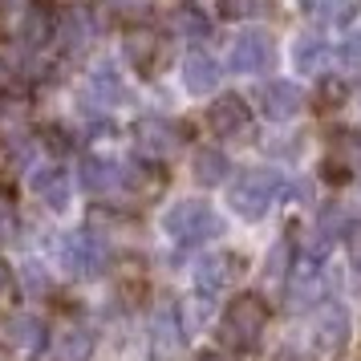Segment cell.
<instances>
[{
  "mask_svg": "<svg viewBox=\"0 0 361 361\" xmlns=\"http://www.w3.org/2000/svg\"><path fill=\"white\" fill-rule=\"evenodd\" d=\"M284 175L280 171H268V166H256V171H244L240 179L231 183V212L240 219H264L272 212V203L284 195Z\"/></svg>",
  "mask_w": 361,
  "mask_h": 361,
  "instance_id": "obj_1",
  "label": "cell"
},
{
  "mask_svg": "<svg viewBox=\"0 0 361 361\" xmlns=\"http://www.w3.org/2000/svg\"><path fill=\"white\" fill-rule=\"evenodd\" d=\"M163 231L175 240V244H203V240H212L224 231V219L215 215L212 203H199V199H183L175 203L171 212L163 215Z\"/></svg>",
  "mask_w": 361,
  "mask_h": 361,
  "instance_id": "obj_2",
  "label": "cell"
},
{
  "mask_svg": "<svg viewBox=\"0 0 361 361\" xmlns=\"http://www.w3.org/2000/svg\"><path fill=\"white\" fill-rule=\"evenodd\" d=\"M264 329H268V305L256 293L235 296L228 312H224V337L231 345H240V349H256Z\"/></svg>",
  "mask_w": 361,
  "mask_h": 361,
  "instance_id": "obj_3",
  "label": "cell"
},
{
  "mask_svg": "<svg viewBox=\"0 0 361 361\" xmlns=\"http://www.w3.org/2000/svg\"><path fill=\"white\" fill-rule=\"evenodd\" d=\"M57 256H61V268L78 280H94L106 268V244L94 231H69V235H61Z\"/></svg>",
  "mask_w": 361,
  "mask_h": 361,
  "instance_id": "obj_4",
  "label": "cell"
},
{
  "mask_svg": "<svg viewBox=\"0 0 361 361\" xmlns=\"http://www.w3.org/2000/svg\"><path fill=\"white\" fill-rule=\"evenodd\" d=\"M134 147L147 163H166L183 147V126L171 118H138L134 126Z\"/></svg>",
  "mask_w": 361,
  "mask_h": 361,
  "instance_id": "obj_5",
  "label": "cell"
},
{
  "mask_svg": "<svg viewBox=\"0 0 361 361\" xmlns=\"http://www.w3.org/2000/svg\"><path fill=\"white\" fill-rule=\"evenodd\" d=\"M122 53H126V61L138 69V78H154L166 61V41H163V33H154V29H130L126 41H122Z\"/></svg>",
  "mask_w": 361,
  "mask_h": 361,
  "instance_id": "obj_6",
  "label": "cell"
},
{
  "mask_svg": "<svg viewBox=\"0 0 361 361\" xmlns=\"http://www.w3.org/2000/svg\"><path fill=\"white\" fill-rule=\"evenodd\" d=\"M228 61L235 73H264V69H272V61H276V45H272V37L268 33H240L235 41H231V53Z\"/></svg>",
  "mask_w": 361,
  "mask_h": 361,
  "instance_id": "obj_7",
  "label": "cell"
},
{
  "mask_svg": "<svg viewBox=\"0 0 361 361\" xmlns=\"http://www.w3.org/2000/svg\"><path fill=\"white\" fill-rule=\"evenodd\" d=\"M183 349V321L175 305H159L154 321H150V353L154 361H171Z\"/></svg>",
  "mask_w": 361,
  "mask_h": 361,
  "instance_id": "obj_8",
  "label": "cell"
},
{
  "mask_svg": "<svg viewBox=\"0 0 361 361\" xmlns=\"http://www.w3.org/2000/svg\"><path fill=\"white\" fill-rule=\"evenodd\" d=\"M312 341L321 345V353H341L349 341V312L341 305H321L312 312Z\"/></svg>",
  "mask_w": 361,
  "mask_h": 361,
  "instance_id": "obj_9",
  "label": "cell"
},
{
  "mask_svg": "<svg viewBox=\"0 0 361 361\" xmlns=\"http://www.w3.org/2000/svg\"><path fill=\"white\" fill-rule=\"evenodd\" d=\"M260 110L268 122H288L305 110V94L293 82H264L260 85Z\"/></svg>",
  "mask_w": 361,
  "mask_h": 361,
  "instance_id": "obj_10",
  "label": "cell"
},
{
  "mask_svg": "<svg viewBox=\"0 0 361 361\" xmlns=\"http://www.w3.org/2000/svg\"><path fill=\"white\" fill-rule=\"evenodd\" d=\"M78 179H82V187L85 191H94V195H118V191H126V175H122V166L106 163V159H94V154H85L82 159Z\"/></svg>",
  "mask_w": 361,
  "mask_h": 361,
  "instance_id": "obj_11",
  "label": "cell"
},
{
  "mask_svg": "<svg viewBox=\"0 0 361 361\" xmlns=\"http://www.w3.org/2000/svg\"><path fill=\"white\" fill-rule=\"evenodd\" d=\"M235 272H240V256H231V252H212V256H203V260L195 264L199 293H224Z\"/></svg>",
  "mask_w": 361,
  "mask_h": 361,
  "instance_id": "obj_12",
  "label": "cell"
},
{
  "mask_svg": "<svg viewBox=\"0 0 361 361\" xmlns=\"http://www.w3.org/2000/svg\"><path fill=\"white\" fill-rule=\"evenodd\" d=\"M207 122H212V130H215V134H224V138H235V134H247V126H252V114H247L244 98H235V94H224V98H219L212 110H207Z\"/></svg>",
  "mask_w": 361,
  "mask_h": 361,
  "instance_id": "obj_13",
  "label": "cell"
},
{
  "mask_svg": "<svg viewBox=\"0 0 361 361\" xmlns=\"http://www.w3.org/2000/svg\"><path fill=\"white\" fill-rule=\"evenodd\" d=\"M219 61H215L212 53L203 49H191L183 57V85L191 90V94H212L215 85H219Z\"/></svg>",
  "mask_w": 361,
  "mask_h": 361,
  "instance_id": "obj_14",
  "label": "cell"
},
{
  "mask_svg": "<svg viewBox=\"0 0 361 361\" xmlns=\"http://www.w3.org/2000/svg\"><path fill=\"white\" fill-rule=\"evenodd\" d=\"M33 191L37 199L49 207V212H66L69 207V175L57 171V166H41L33 171Z\"/></svg>",
  "mask_w": 361,
  "mask_h": 361,
  "instance_id": "obj_15",
  "label": "cell"
},
{
  "mask_svg": "<svg viewBox=\"0 0 361 361\" xmlns=\"http://www.w3.org/2000/svg\"><path fill=\"white\" fill-rule=\"evenodd\" d=\"M293 305H312V300H321L325 296V276H321V268L312 260H296L293 264Z\"/></svg>",
  "mask_w": 361,
  "mask_h": 361,
  "instance_id": "obj_16",
  "label": "cell"
},
{
  "mask_svg": "<svg viewBox=\"0 0 361 361\" xmlns=\"http://www.w3.org/2000/svg\"><path fill=\"white\" fill-rule=\"evenodd\" d=\"M8 341L20 345V349H29V353L45 349V321H41V317H29V312L13 317V321H8Z\"/></svg>",
  "mask_w": 361,
  "mask_h": 361,
  "instance_id": "obj_17",
  "label": "cell"
},
{
  "mask_svg": "<svg viewBox=\"0 0 361 361\" xmlns=\"http://www.w3.org/2000/svg\"><path fill=\"white\" fill-rule=\"evenodd\" d=\"M293 61H296L300 73H321V66L329 61V45L321 41V37H296Z\"/></svg>",
  "mask_w": 361,
  "mask_h": 361,
  "instance_id": "obj_18",
  "label": "cell"
},
{
  "mask_svg": "<svg viewBox=\"0 0 361 361\" xmlns=\"http://www.w3.org/2000/svg\"><path fill=\"white\" fill-rule=\"evenodd\" d=\"M228 154H219V150H199L195 154V183L203 187H219V183H228Z\"/></svg>",
  "mask_w": 361,
  "mask_h": 361,
  "instance_id": "obj_19",
  "label": "cell"
},
{
  "mask_svg": "<svg viewBox=\"0 0 361 361\" xmlns=\"http://www.w3.org/2000/svg\"><path fill=\"white\" fill-rule=\"evenodd\" d=\"M90 353H94V333L90 329H69V333H61V341L53 349L57 361H90Z\"/></svg>",
  "mask_w": 361,
  "mask_h": 361,
  "instance_id": "obj_20",
  "label": "cell"
},
{
  "mask_svg": "<svg viewBox=\"0 0 361 361\" xmlns=\"http://www.w3.org/2000/svg\"><path fill=\"white\" fill-rule=\"evenodd\" d=\"M171 33L199 41V37L212 33V25H207V17H203V8H191V4H183V8H175V17H171Z\"/></svg>",
  "mask_w": 361,
  "mask_h": 361,
  "instance_id": "obj_21",
  "label": "cell"
},
{
  "mask_svg": "<svg viewBox=\"0 0 361 361\" xmlns=\"http://www.w3.org/2000/svg\"><path fill=\"white\" fill-rule=\"evenodd\" d=\"M305 4V13L312 20H321V25H345V20L353 17V4L349 0H300Z\"/></svg>",
  "mask_w": 361,
  "mask_h": 361,
  "instance_id": "obj_22",
  "label": "cell"
},
{
  "mask_svg": "<svg viewBox=\"0 0 361 361\" xmlns=\"http://www.w3.org/2000/svg\"><path fill=\"white\" fill-rule=\"evenodd\" d=\"M150 4H154V0H102L106 17H114V20H138V17H147Z\"/></svg>",
  "mask_w": 361,
  "mask_h": 361,
  "instance_id": "obj_23",
  "label": "cell"
},
{
  "mask_svg": "<svg viewBox=\"0 0 361 361\" xmlns=\"http://www.w3.org/2000/svg\"><path fill=\"white\" fill-rule=\"evenodd\" d=\"M53 41H61L66 49H82L85 45V17L73 13V17L61 20V29H53Z\"/></svg>",
  "mask_w": 361,
  "mask_h": 361,
  "instance_id": "obj_24",
  "label": "cell"
},
{
  "mask_svg": "<svg viewBox=\"0 0 361 361\" xmlns=\"http://www.w3.org/2000/svg\"><path fill=\"white\" fill-rule=\"evenodd\" d=\"M268 4L272 0H219V17H228V20L260 17V13H268Z\"/></svg>",
  "mask_w": 361,
  "mask_h": 361,
  "instance_id": "obj_25",
  "label": "cell"
},
{
  "mask_svg": "<svg viewBox=\"0 0 361 361\" xmlns=\"http://www.w3.org/2000/svg\"><path fill=\"white\" fill-rule=\"evenodd\" d=\"M53 37V25L45 17H41V13H29V17H25V25H20V41H25V45H45V41H49Z\"/></svg>",
  "mask_w": 361,
  "mask_h": 361,
  "instance_id": "obj_26",
  "label": "cell"
},
{
  "mask_svg": "<svg viewBox=\"0 0 361 361\" xmlns=\"http://www.w3.org/2000/svg\"><path fill=\"white\" fill-rule=\"evenodd\" d=\"M341 231H349L345 212H341V207H325V212H321V219H317V235H321V240H337Z\"/></svg>",
  "mask_w": 361,
  "mask_h": 361,
  "instance_id": "obj_27",
  "label": "cell"
},
{
  "mask_svg": "<svg viewBox=\"0 0 361 361\" xmlns=\"http://www.w3.org/2000/svg\"><path fill=\"white\" fill-rule=\"evenodd\" d=\"M94 90L106 98V106H110V102H126V85L114 78V69H98V73H94Z\"/></svg>",
  "mask_w": 361,
  "mask_h": 361,
  "instance_id": "obj_28",
  "label": "cell"
},
{
  "mask_svg": "<svg viewBox=\"0 0 361 361\" xmlns=\"http://www.w3.org/2000/svg\"><path fill=\"white\" fill-rule=\"evenodd\" d=\"M17 240V207L8 199H0V244Z\"/></svg>",
  "mask_w": 361,
  "mask_h": 361,
  "instance_id": "obj_29",
  "label": "cell"
},
{
  "mask_svg": "<svg viewBox=\"0 0 361 361\" xmlns=\"http://www.w3.org/2000/svg\"><path fill=\"white\" fill-rule=\"evenodd\" d=\"M20 272H25V280H29V293H49V276H45L37 264H25Z\"/></svg>",
  "mask_w": 361,
  "mask_h": 361,
  "instance_id": "obj_30",
  "label": "cell"
},
{
  "mask_svg": "<svg viewBox=\"0 0 361 361\" xmlns=\"http://www.w3.org/2000/svg\"><path fill=\"white\" fill-rule=\"evenodd\" d=\"M345 244H349V260H353V268L361 272V228H349Z\"/></svg>",
  "mask_w": 361,
  "mask_h": 361,
  "instance_id": "obj_31",
  "label": "cell"
},
{
  "mask_svg": "<svg viewBox=\"0 0 361 361\" xmlns=\"http://www.w3.org/2000/svg\"><path fill=\"white\" fill-rule=\"evenodd\" d=\"M341 57H345V61H349V66H361V33H357V37H349V41H345Z\"/></svg>",
  "mask_w": 361,
  "mask_h": 361,
  "instance_id": "obj_32",
  "label": "cell"
},
{
  "mask_svg": "<svg viewBox=\"0 0 361 361\" xmlns=\"http://www.w3.org/2000/svg\"><path fill=\"white\" fill-rule=\"evenodd\" d=\"M8 82H13V69H8V66H4V61H0V90H4V85H8Z\"/></svg>",
  "mask_w": 361,
  "mask_h": 361,
  "instance_id": "obj_33",
  "label": "cell"
},
{
  "mask_svg": "<svg viewBox=\"0 0 361 361\" xmlns=\"http://www.w3.org/2000/svg\"><path fill=\"white\" fill-rule=\"evenodd\" d=\"M199 361H235V357H224V353H203Z\"/></svg>",
  "mask_w": 361,
  "mask_h": 361,
  "instance_id": "obj_34",
  "label": "cell"
},
{
  "mask_svg": "<svg viewBox=\"0 0 361 361\" xmlns=\"http://www.w3.org/2000/svg\"><path fill=\"white\" fill-rule=\"evenodd\" d=\"M4 288H8V268L0 264V293H4Z\"/></svg>",
  "mask_w": 361,
  "mask_h": 361,
  "instance_id": "obj_35",
  "label": "cell"
},
{
  "mask_svg": "<svg viewBox=\"0 0 361 361\" xmlns=\"http://www.w3.org/2000/svg\"><path fill=\"white\" fill-rule=\"evenodd\" d=\"M45 4H49V8H69L73 0H45Z\"/></svg>",
  "mask_w": 361,
  "mask_h": 361,
  "instance_id": "obj_36",
  "label": "cell"
}]
</instances>
